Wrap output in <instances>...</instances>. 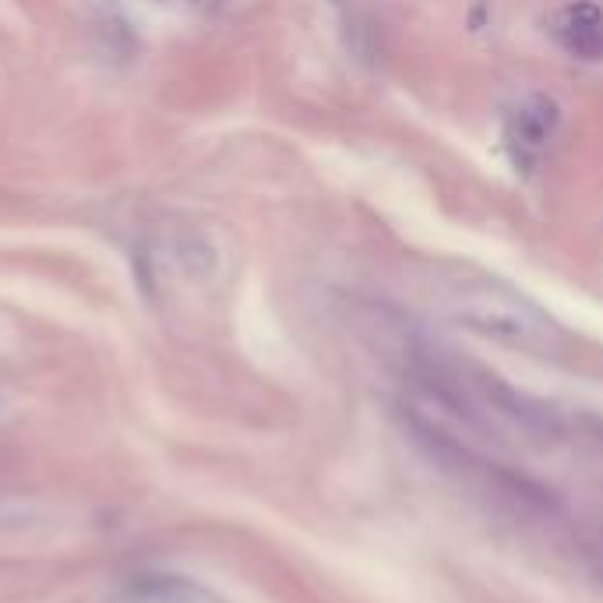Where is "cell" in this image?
<instances>
[{
  "label": "cell",
  "instance_id": "cell-4",
  "mask_svg": "<svg viewBox=\"0 0 603 603\" xmlns=\"http://www.w3.org/2000/svg\"><path fill=\"white\" fill-rule=\"evenodd\" d=\"M127 603H216L205 589L180 579H152L138 586Z\"/></svg>",
  "mask_w": 603,
  "mask_h": 603
},
{
  "label": "cell",
  "instance_id": "cell-1",
  "mask_svg": "<svg viewBox=\"0 0 603 603\" xmlns=\"http://www.w3.org/2000/svg\"><path fill=\"white\" fill-rule=\"evenodd\" d=\"M455 325L533 357H561L568 335L551 314L498 279H455L438 293Z\"/></svg>",
  "mask_w": 603,
  "mask_h": 603
},
{
  "label": "cell",
  "instance_id": "cell-5",
  "mask_svg": "<svg viewBox=\"0 0 603 603\" xmlns=\"http://www.w3.org/2000/svg\"><path fill=\"white\" fill-rule=\"evenodd\" d=\"M579 547H582V558H586L589 572H593L596 579L603 582V519L593 522V526H589L586 533H582Z\"/></svg>",
  "mask_w": 603,
  "mask_h": 603
},
{
  "label": "cell",
  "instance_id": "cell-6",
  "mask_svg": "<svg viewBox=\"0 0 603 603\" xmlns=\"http://www.w3.org/2000/svg\"><path fill=\"white\" fill-rule=\"evenodd\" d=\"M184 8H191V11H198V15H212V11H219L226 4V0H180Z\"/></svg>",
  "mask_w": 603,
  "mask_h": 603
},
{
  "label": "cell",
  "instance_id": "cell-3",
  "mask_svg": "<svg viewBox=\"0 0 603 603\" xmlns=\"http://www.w3.org/2000/svg\"><path fill=\"white\" fill-rule=\"evenodd\" d=\"M554 124H558V106L547 96H526L512 110L508 131H512L515 142L526 145V149H540V145L551 138Z\"/></svg>",
  "mask_w": 603,
  "mask_h": 603
},
{
  "label": "cell",
  "instance_id": "cell-7",
  "mask_svg": "<svg viewBox=\"0 0 603 603\" xmlns=\"http://www.w3.org/2000/svg\"><path fill=\"white\" fill-rule=\"evenodd\" d=\"M589 427H593V438L600 441V448H603V420H589Z\"/></svg>",
  "mask_w": 603,
  "mask_h": 603
},
{
  "label": "cell",
  "instance_id": "cell-2",
  "mask_svg": "<svg viewBox=\"0 0 603 603\" xmlns=\"http://www.w3.org/2000/svg\"><path fill=\"white\" fill-rule=\"evenodd\" d=\"M558 36L568 53L582 60H603V11L589 0L565 11L558 25Z\"/></svg>",
  "mask_w": 603,
  "mask_h": 603
}]
</instances>
